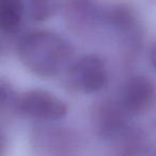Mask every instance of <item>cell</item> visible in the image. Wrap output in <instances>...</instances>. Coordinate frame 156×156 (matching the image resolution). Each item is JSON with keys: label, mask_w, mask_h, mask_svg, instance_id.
<instances>
[{"label": "cell", "mask_w": 156, "mask_h": 156, "mask_svg": "<svg viewBox=\"0 0 156 156\" xmlns=\"http://www.w3.org/2000/svg\"><path fill=\"white\" fill-rule=\"evenodd\" d=\"M73 54L69 43L49 31H34L22 39L18 56L22 63L41 77H54L65 67Z\"/></svg>", "instance_id": "1"}, {"label": "cell", "mask_w": 156, "mask_h": 156, "mask_svg": "<svg viewBox=\"0 0 156 156\" xmlns=\"http://www.w3.org/2000/svg\"><path fill=\"white\" fill-rule=\"evenodd\" d=\"M18 110L32 119L56 121L66 115L67 107L54 93L37 89L23 94L18 101Z\"/></svg>", "instance_id": "2"}, {"label": "cell", "mask_w": 156, "mask_h": 156, "mask_svg": "<svg viewBox=\"0 0 156 156\" xmlns=\"http://www.w3.org/2000/svg\"><path fill=\"white\" fill-rule=\"evenodd\" d=\"M69 79L79 91L95 93L106 86L108 75L102 59L94 55H87L72 65Z\"/></svg>", "instance_id": "3"}, {"label": "cell", "mask_w": 156, "mask_h": 156, "mask_svg": "<svg viewBox=\"0 0 156 156\" xmlns=\"http://www.w3.org/2000/svg\"><path fill=\"white\" fill-rule=\"evenodd\" d=\"M155 102V87L145 76H134L122 88L120 107L125 113L142 115L150 111Z\"/></svg>", "instance_id": "4"}, {"label": "cell", "mask_w": 156, "mask_h": 156, "mask_svg": "<svg viewBox=\"0 0 156 156\" xmlns=\"http://www.w3.org/2000/svg\"><path fill=\"white\" fill-rule=\"evenodd\" d=\"M125 112L121 107L106 104L98 110V127L104 136L113 137L125 128Z\"/></svg>", "instance_id": "5"}, {"label": "cell", "mask_w": 156, "mask_h": 156, "mask_svg": "<svg viewBox=\"0 0 156 156\" xmlns=\"http://www.w3.org/2000/svg\"><path fill=\"white\" fill-rule=\"evenodd\" d=\"M24 15L23 0H0V31L13 33L18 30Z\"/></svg>", "instance_id": "6"}, {"label": "cell", "mask_w": 156, "mask_h": 156, "mask_svg": "<svg viewBox=\"0 0 156 156\" xmlns=\"http://www.w3.org/2000/svg\"><path fill=\"white\" fill-rule=\"evenodd\" d=\"M67 18L75 26L90 23L96 13L93 0H67Z\"/></svg>", "instance_id": "7"}, {"label": "cell", "mask_w": 156, "mask_h": 156, "mask_svg": "<svg viewBox=\"0 0 156 156\" xmlns=\"http://www.w3.org/2000/svg\"><path fill=\"white\" fill-rule=\"evenodd\" d=\"M61 0H30V15L37 22H45L58 13Z\"/></svg>", "instance_id": "8"}, {"label": "cell", "mask_w": 156, "mask_h": 156, "mask_svg": "<svg viewBox=\"0 0 156 156\" xmlns=\"http://www.w3.org/2000/svg\"><path fill=\"white\" fill-rule=\"evenodd\" d=\"M108 20L112 25L121 29H129V27H132L134 24V16L132 12H129V9L124 5L113 7L112 9H110Z\"/></svg>", "instance_id": "9"}, {"label": "cell", "mask_w": 156, "mask_h": 156, "mask_svg": "<svg viewBox=\"0 0 156 156\" xmlns=\"http://www.w3.org/2000/svg\"><path fill=\"white\" fill-rule=\"evenodd\" d=\"M12 91L9 85H7L3 81H0V105L5 104L9 100Z\"/></svg>", "instance_id": "10"}, {"label": "cell", "mask_w": 156, "mask_h": 156, "mask_svg": "<svg viewBox=\"0 0 156 156\" xmlns=\"http://www.w3.org/2000/svg\"><path fill=\"white\" fill-rule=\"evenodd\" d=\"M0 144H1V137H0Z\"/></svg>", "instance_id": "11"}]
</instances>
